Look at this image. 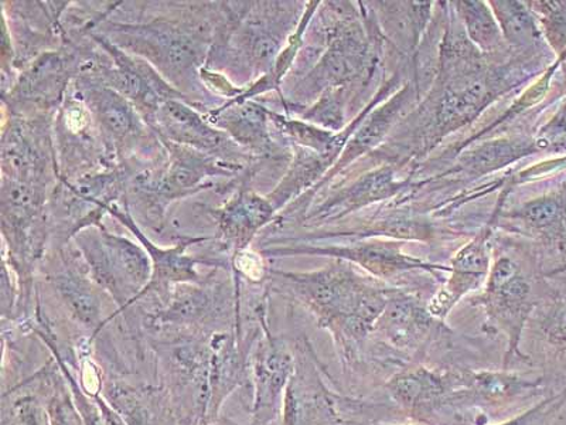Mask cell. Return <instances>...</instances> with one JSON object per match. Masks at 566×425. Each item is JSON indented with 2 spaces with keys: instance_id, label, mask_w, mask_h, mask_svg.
I'll return each mask as SVG.
<instances>
[{
  "instance_id": "obj_35",
  "label": "cell",
  "mask_w": 566,
  "mask_h": 425,
  "mask_svg": "<svg viewBox=\"0 0 566 425\" xmlns=\"http://www.w3.org/2000/svg\"><path fill=\"white\" fill-rule=\"evenodd\" d=\"M566 400V388L563 393L557 396L545 400L543 404L525 413L524 416L513 419L512 423L503 425H549L555 417V414L559 412V408L564 406Z\"/></svg>"
},
{
  "instance_id": "obj_36",
  "label": "cell",
  "mask_w": 566,
  "mask_h": 425,
  "mask_svg": "<svg viewBox=\"0 0 566 425\" xmlns=\"http://www.w3.org/2000/svg\"><path fill=\"white\" fill-rule=\"evenodd\" d=\"M260 255L251 251H240L235 255V268L237 270L244 272L247 277L252 280H260L264 277V266H262Z\"/></svg>"
},
{
  "instance_id": "obj_2",
  "label": "cell",
  "mask_w": 566,
  "mask_h": 425,
  "mask_svg": "<svg viewBox=\"0 0 566 425\" xmlns=\"http://www.w3.org/2000/svg\"><path fill=\"white\" fill-rule=\"evenodd\" d=\"M109 30L116 48L129 50L136 58L154 64L161 75L175 84L193 79L205 63L207 53L206 24L151 23L113 24Z\"/></svg>"
},
{
  "instance_id": "obj_1",
  "label": "cell",
  "mask_w": 566,
  "mask_h": 425,
  "mask_svg": "<svg viewBox=\"0 0 566 425\" xmlns=\"http://www.w3.org/2000/svg\"><path fill=\"white\" fill-rule=\"evenodd\" d=\"M275 281L290 288L318 323L333 333L347 359H353L370 335L389 300L399 291L374 277H363L338 261L315 272H272Z\"/></svg>"
},
{
  "instance_id": "obj_17",
  "label": "cell",
  "mask_w": 566,
  "mask_h": 425,
  "mask_svg": "<svg viewBox=\"0 0 566 425\" xmlns=\"http://www.w3.org/2000/svg\"><path fill=\"white\" fill-rule=\"evenodd\" d=\"M434 319L416 298L398 291L374 329L386 338L389 345L411 351L424 345L431 338L433 329L438 328Z\"/></svg>"
},
{
  "instance_id": "obj_23",
  "label": "cell",
  "mask_w": 566,
  "mask_h": 425,
  "mask_svg": "<svg viewBox=\"0 0 566 425\" xmlns=\"http://www.w3.org/2000/svg\"><path fill=\"white\" fill-rule=\"evenodd\" d=\"M336 162L337 159L333 156L295 146V155H293L290 169L282 177L276 189L266 196V199L271 201L276 211L281 210L296 196L315 185L322 176H326Z\"/></svg>"
},
{
  "instance_id": "obj_31",
  "label": "cell",
  "mask_w": 566,
  "mask_h": 425,
  "mask_svg": "<svg viewBox=\"0 0 566 425\" xmlns=\"http://www.w3.org/2000/svg\"><path fill=\"white\" fill-rule=\"evenodd\" d=\"M54 356L55 361L59 363L60 371L64 374L65 382H67L70 386L71 396H73L75 407H77L81 419H83V425H106L97 402L91 400L87 393L75 382V379L71 376L67 364H65L63 357L60 356L57 352H54Z\"/></svg>"
},
{
  "instance_id": "obj_4",
  "label": "cell",
  "mask_w": 566,
  "mask_h": 425,
  "mask_svg": "<svg viewBox=\"0 0 566 425\" xmlns=\"http://www.w3.org/2000/svg\"><path fill=\"white\" fill-rule=\"evenodd\" d=\"M48 126L39 118L17 116L3 131V179L42 187L57 175L52 141Z\"/></svg>"
},
{
  "instance_id": "obj_38",
  "label": "cell",
  "mask_w": 566,
  "mask_h": 425,
  "mask_svg": "<svg viewBox=\"0 0 566 425\" xmlns=\"http://www.w3.org/2000/svg\"><path fill=\"white\" fill-rule=\"evenodd\" d=\"M214 422H216V419H214ZM214 422L207 423V424H205V425H214V424H216ZM227 425H229V424H227Z\"/></svg>"
},
{
  "instance_id": "obj_30",
  "label": "cell",
  "mask_w": 566,
  "mask_h": 425,
  "mask_svg": "<svg viewBox=\"0 0 566 425\" xmlns=\"http://www.w3.org/2000/svg\"><path fill=\"white\" fill-rule=\"evenodd\" d=\"M534 146L537 152H566V100L553 118L538 131Z\"/></svg>"
},
{
  "instance_id": "obj_27",
  "label": "cell",
  "mask_w": 566,
  "mask_h": 425,
  "mask_svg": "<svg viewBox=\"0 0 566 425\" xmlns=\"http://www.w3.org/2000/svg\"><path fill=\"white\" fill-rule=\"evenodd\" d=\"M454 12L459 17L470 43L482 54H494L504 49V39L492 8L482 0L454 2Z\"/></svg>"
},
{
  "instance_id": "obj_33",
  "label": "cell",
  "mask_w": 566,
  "mask_h": 425,
  "mask_svg": "<svg viewBox=\"0 0 566 425\" xmlns=\"http://www.w3.org/2000/svg\"><path fill=\"white\" fill-rule=\"evenodd\" d=\"M549 345L566 351V300H555L541 319Z\"/></svg>"
},
{
  "instance_id": "obj_12",
  "label": "cell",
  "mask_w": 566,
  "mask_h": 425,
  "mask_svg": "<svg viewBox=\"0 0 566 425\" xmlns=\"http://www.w3.org/2000/svg\"><path fill=\"white\" fill-rule=\"evenodd\" d=\"M73 54L48 52L34 60V63L20 75L18 83L10 89L9 101L14 113L24 106V113H48L59 106L74 73Z\"/></svg>"
},
{
  "instance_id": "obj_34",
  "label": "cell",
  "mask_w": 566,
  "mask_h": 425,
  "mask_svg": "<svg viewBox=\"0 0 566 425\" xmlns=\"http://www.w3.org/2000/svg\"><path fill=\"white\" fill-rule=\"evenodd\" d=\"M49 425H83L77 407H75L73 396L65 392L62 386H57L52 398L48 404Z\"/></svg>"
},
{
  "instance_id": "obj_3",
  "label": "cell",
  "mask_w": 566,
  "mask_h": 425,
  "mask_svg": "<svg viewBox=\"0 0 566 425\" xmlns=\"http://www.w3.org/2000/svg\"><path fill=\"white\" fill-rule=\"evenodd\" d=\"M93 280L113 296L119 310L134 305L151 278V261L144 247L90 226L75 235Z\"/></svg>"
},
{
  "instance_id": "obj_18",
  "label": "cell",
  "mask_w": 566,
  "mask_h": 425,
  "mask_svg": "<svg viewBox=\"0 0 566 425\" xmlns=\"http://www.w3.org/2000/svg\"><path fill=\"white\" fill-rule=\"evenodd\" d=\"M211 125L217 126L234 139L240 146L254 155H268L274 152L268 123H270V110L254 103V101H241L231 105L221 106L206 115Z\"/></svg>"
},
{
  "instance_id": "obj_19",
  "label": "cell",
  "mask_w": 566,
  "mask_h": 425,
  "mask_svg": "<svg viewBox=\"0 0 566 425\" xmlns=\"http://www.w3.org/2000/svg\"><path fill=\"white\" fill-rule=\"evenodd\" d=\"M275 207L266 197L242 189L221 211L220 230L237 252L244 251L258 230L275 216Z\"/></svg>"
},
{
  "instance_id": "obj_6",
  "label": "cell",
  "mask_w": 566,
  "mask_h": 425,
  "mask_svg": "<svg viewBox=\"0 0 566 425\" xmlns=\"http://www.w3.org/2000/svg\"><path fill=\"white\" fill-rule=\"evenodd\" d=\"M151 129L159 133L160 139L230 164L242 165V159L245 158L244 152H241V146L234 139L180 100H170L160 106Z\"/></svg>"
},
{
  "instance_id": "obj_10",
  "label": "cell",
  "mask_w": 566,
  "mask_h": 425,
  "mask_svg": "<svg viewBox=\"0 0 566 425\" xmlns=\"http://www.w3.org/2000/svg\"><path fill=\"white\" fill-rule=\"evenodd\" d=\"M510 191V186L500 197L495 206L492 219L479 231L472 241L460 248L452 260L451 277L444 282L442 290L429 302L428 311L433 318L444 319L453 307L469 292L479 290L488 280L490 272V239H492L495 221L502 211L504 197Z\"/></svg>"
},
{
  "instance_id": "obj_11",
  "label": "cell",
  "mask_w": 566,
  "mask_h": 425,
  "mask_svg": "<svg viewBox=\"0 0 566 425\" xmlns=\"http://www.w3.org/2000/svg\"><path fill=\"white\" fill-rule=\"evenodd\" d=\"M231 290L221 283H179L171 288L164 310L151 317V326L205 328L220 322L232 310Z\"/></svg>"
},
{
  "instance_id": "obj_13",
  "label": "cell",
  "mask_w": 566,
  "mask_h": 425,
  "mask_svg": "<svg viewBox=\"0 0 566 425\" xmlns=\"http://www.w3.org/2000/svg\"><path fill=\"white\" fill-rule=\"evenodd\" d=\"M170 155L168 168L159 179L154 180L149 189L161 200H175L200 190L207 179L212 176H232L242 165L230 164L199 151L186 148L174 142L160 139Z\"/></svg>"
},
{
  "instance_id": "obj_21",
  "label": "cell",
  "mask_w": 566,
  "mask_h": 425,
  "mask_svg": "<svg viewBox=\"0 0 566 425\" xmlns=\"http://www.w3.org/2000/svg\"><path fill=\"white\" fill-rule=\"evenodd\" d=\"M55 291L62 297L65 308L70 315L80 323L81 326L90 329L94 336H97L104 326L101 321L103 305L98 296L97 288L87 277L81 274L74 268H64V270L54 272L50 277Z\"/></svg>"
},
{
  "instance_id": "obj_20",
  "label": "cell",
  "mask_w": 566,
  "mask_h": 425,
  "mask_svg": "<svg viewBox=\"0 0 566 425\" xmlns=\"http://www.w3.org/2000/svg\"><path fill=\"white\" fill-rule=\"evenodd\" d=\"M403 186H406V182L396 179L391 166H382L380 169L368 172L360 179L354 182L350 187L332 197L331 200L318 207L313 216L336 219V217L360 210L364 206L389 199L399 194Z\"/></svg>"
},
{
  "instance_id": "obj_26",
  "label": "cell",
  "mask_w": 566,
  "mask_h": 425,
  "mask_svg": "<svg viewBox=\"0 0 566 425\" xmlns=\"http://www.w3.org/2000/svg\"><path fill=\"white\" fill-rule=\"evenodd\" d=\"M534 138L512 136L483 142L460 158V168L473 176H483L505 168L524 156L535 154Z\"/></svg>"
},
{
  "instance_id": "obj_5",
  "label": "cell",
  "mask_w": 566,
  "mask_h": 425,
  "mask_svg": "<svg viewBox=\"0 0 566 425\" xmlns=\"http://www.w3.org/2000/svg\"><path fill=\"white\" fill-rule=\"evenodd\" d=\"M252 346L251 371L254 382V425H270L280 417L286 388L296 371V357L290 346L268 331Z\"/></svg>"
},
{
  "instance_id": "obj_7",
  "label": "cell",
  "mask_w": 566,
  "mask_h": 425,
  "mask_svg": "<svg viewBox=\"0 0 566 425\" xmlns=\"http://www.w3.org/2000/svg\"><path fill=\"white\" fill-rule=\"evenodd\" d=\"M262 255H313L335 257L337 260L348 262V265L360 266L380 281L392 280V278L413 271L451 272V268L449 267L429 265V262L419 260V258L407 256L406 252H402L401 242L397 241H370L345 247L271 248V250L262 251Z\"/></svg>"
},
{
  "instance_id": "obj_37",
  "label": "cell",
  "mask_w": 566,
  "mask_h": 425,
  "mask_svg": "<svg viewBox=\"0 0 566 425\" xmlns=\"http://www.w3.org/2000/svg\"><path fill=\"white\" fill-rule=\"evenodd\" d=\"M558 62L560 64V68H563V70H564L565 80H566V49H565V52L559 55Z\"/></svg>"
},
{
  "instance_id": "obj_15",
  "label": "cell",
  "mask_w": 566,
  "mask_h": 425,
  "mask_svg": "<svg viewBox=\"0 0 566 425\" xmlns=\"http://www.w3.org/2000/svg\"><path fill=\"white\" fill-rule=\"evenodd\" d=\"M108 212L116 217L124 226L128 227L134 232L135 237H138L142 247L148 251L151 261V278L148 287L140 293L145 297L146 293L156 292L161 300V303L168 301L171 288L179 286V283H201L205 282L203 278L200 277L196 270L197 261L195 258L187 257L185 250L191 245V242L205 241L206 239H190L180 245H177L170 250H161L146 239L144 232L138 229L133 216L128 211L118 209L115 205L108 207ZM138 300V301H139Z\"/></svg>"
},
{
  "instance_id": "obj_9",
  "label": "cell",
  "mask_w": 566,
  "mask_h": 425,
  "mask_svg": "<svg viewBox=\"0 0 566 425\" xmlns=\"http://www.w3.org/2000/svg\"><path fill=\"white\" fill-rule=\"evenodd\" d=\"M78 94L87 104L99 131L101 142L111 155H119L140 142L146 135V125L135 106L105 84L94 79L78 80ZM149 126V125H148Z\"/></svg>"
},
{
  "instance_id": "obj_8",
  "label": "cell",
  "mask_w": 566,
  "mask_h": 425,
  "mask_svg": "<svg viewBox=\"0 0 566 425\" xmlns=\"http://www.w3.org/2000/svg\"><path fill=\"white\" fill-rule=\"evenodd\" d=\"M494 74L484 65L473 73L443 80L433 111V141L463 128L486 110L499 85Z\"/></svg>"
},
{
  "instance_id": "obj_16",
  "label": "cell",
  "mask_w": 566,
  "mask_h": 425,
  "mask_svg": "<svg viewBox=\"0 0 566 425\" xmlns=\"http://www.w3.org/2000/svg\"><path fill=\"white\" fill-rule=\"evenodd\" d=\"M413 97H418V93L413 91L411 84H406L397 94H394L386 104H382L380 108L373 111L370 115L367 114L366 118H364L360 125L357 126V129L354 131L352 138L348 139L346 148L343 151L336 165L318 182L313 191L321 189L322 185H325L326 182L335 177L338 172L345 169L353 160L360 158L364 154H368V152L376 148V146L386 138V135L389 133V129L392 128L394 124L397 123L399 116L406 113V110L411 106Z\"/></svg>"
},
{
  "instance_id": "obj_32",
  "label": "cell",
  "mask_w": 566,
  "mask_h": 425,
  "mask_svg": "<svg viewBox=\"0 0 566 425\" xmlns=\"http://www.w3.org/2000/svg\"><path fill=\"white\" fill-rule=\"evenodd\" d=\"M49 416L43 413L38 398L24 394L14 398L9 413H4L3 424L10 425H48Z\"/></svg>"
},
{
  "instance_id": "obj_29",
  "label": "cell",
  "mask_w": 566,
  "mask_h": 425,
  "mask_svg": "<svg viewBox=\"0 0 566 425\" xmlns=\"http://www.w3.org/2000/svg\"><path fill=\"white\" fill-rule=\"evenodd\" d=\"M531 12L537 18L545 40L559 55L566 49V2H527Z\"/></svg>"
},
{
  "instance_id": "obj_28",
  "label": "cell",
  "mask_w": 566,
  "mask_h": 425,
  "mask_svg": "<svg viewBox=\"0 0 566 425\" xmlns=\"http://www.w3.org/2000/svg\"><path fill=\"white\" fill-rule=\"evenodd\" d=\"M350 89L338 87L325 91L315 105L303 114V121L333 133H340L345 129V106Z\"/></svg>"
},
{
  "instance_id": "obj_14",
  "label": "cell",
  "mask_w": 566,
  "mask_h": 425,
  "mask_svg": "<svg viewBox=\"0 0 566 425\" xmlns=\"http://www.w3.org/2000/svg\"><path fill=\"white\" fill-rule=\"evenodd\" d=\"M480 305L486 308L490 323L502 329L509 338V353L505 364L514 354L523 359L518 351L525 322L535 308L533 283L522 272L497 286H486L483 296L478 298Z\"/></svg>"
},
{
  "instance_id": "obj_25",
  "label": "cell",
  "mask_w": 566,
  "mask_h": 425,
  "mask_svg": "<svg viewBox=\"0 0 566 425\" xmlns=\"http://www.w3.org/2000/svg\"><path fill=\"white\" fill-rule=\"evenodd\" d=\"M504 42L517 52H535L543 48L544 34L535 14L531 12L527 3L515 0H492L489 2Z\"/></svg>"
},
{
  "instance_id": "obj_24",
  "label": "cell",
  "mask_w": 566,
  "mask_h": 425,
  "mask_svg": "<svg viewBox=\"0 0 566 425\" xmlns=\"http://www.w3.org/2000/svg\"><path fill=\"white\" fill-rule=\"evenodd\" d=\"M513 216L541 239L563 240L566 235V182L549 194L525 201Z\"/></svg>"
},
{
  "instance_id": "obj_22",
  "label": "cell",
  "mask_w": 566,
  "mask_h": 425,
  "mask_svg": "<svg viewBox=\"0 0 566 425\" xmlns=\"http://www.w3.org/2000/svg\"><path fill=\"white\" fill-rule=\"evenodd\" d=\"M381 28L389 40L403 53H412L421 43L422 34L432 18V3H377Z\"/></svg>"
}]
</instances>
